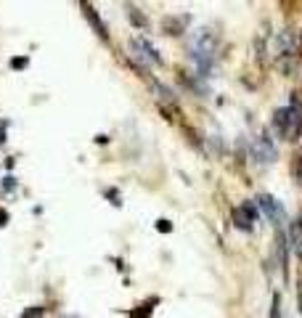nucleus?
I'll use <instances>...</instances> for the list:
<instances>
[{"label":"nucleus","mask_w":302,"mask_h":318,"mask_svg":"<svg viewBox=\"0 0 302 318\" xmlns=\"http://www.w3.org/2000/svg\"><path fill=\"white\" fill-rule=\"evenodd\" d=\"M27 64H30V59H27V56H19V59L11 61V67H13V69H24Z\"/></svg>","instance_id":"obj_9"},{"label":"nucleus","mask_w":302,"mask_h":318,"mask_svg":"<svg viewBox=\"0 0 302 318\" xmlns=\"http://www.w3.org/2000/svg\"><path fill=\"white\" fill-rule=\"evenodd\" d=\"M252 148H255V154H260V157H263V162H273V159H276V148L270 146L268 136H260Z\"/></svg>","instance_id":"obj_5"},{"label":"nucleus","mask_w":302,"mask_h":318,"mask_svg":"<svg viewBox=\"0 0 302 318\" xmlns=\"http://www.w3.org/2000/svg\"><path fill=\"white\" fill-rule=\"evenodd\" d=\"M22 318H43V308H30V310H24Z\"/></svg>","instance_id":"obj_8"},{"label":"nucleus","mask_w":302,"mask_h":318,"mask_svg":"<svg viewBox=\"0 0 302 318\" xmlns=\"http://www.w3.org/2000/svg\"><path fill=\"white\" fill-rule=\"evenodd\" d=\"M260 204H263L265 215H268L273 223H284V210H281V204L273 199V196H260Z\"/></svg>","instance_id":"obj_4"},{"label":"nucleus","mask_w":302,"mask_h":318,"mask_svg":"<svg viewBox=\"0 0 302 318\" xmlns=\"http://www.w3.org/2000/svg\"><path fill=\"white\" fill-rule=\"evenodd\" d=\"M300 305H302V286H300Z\"/></svg>","instance_id":"obj_13"},{"label":"nucleus","mask_w":302,"mask_h":318,"mask_svg":"<svg viewBox=\"0 0 302 318\" xmlns=\"http://www.w3.org/2000/svg\"><path fill=\"white\" fill-rule=\"evenodd\" d=\"M255 217H257V207L252 202L241 204V207H234V220L241 231H249L252 223H255Z\"/></svg>","instance_id":"obj_3"},{"label":"nucleus","mask_w":302,"mask_h":318,"mask_svg":"<svg viewBox=\"0 0 302 318\" xmlns=\"http://www.w3.org/2000/svg\"><path fill=\"white\" fill-rule=\"evenodd\" d=\"M5 223H8V212L0 207V225H5Z\"/></svg>","instance_id":"obj_12"},{"label":"nucleus","mask_w":302,"mask_h":318,"mask_svg":"<svg viewBox=\"0 0 302 318\" xmlns=\"http://www.w3.org/2000/svg\"><path fill=\"white\" fill-rule=\"evenodd\" d=\"M273 127L281 133L284 138H289L294 141L300 136V130H302V114H300V104L294 101V106L289 104L286 109H278L276 114H273Z\"/></svg>","instance_id":"obj_1"},{"label":"nucleus","mask_w":302,"mask_h":318,"mask_svg":"<svg viewBox=\"0 0 302 318\" xmlns=\"http://www.w3.org/2000/svg\"><path fill=\"white\" fill-rule=\"evenodd\" d=\"M157 228L167 233V231H172V225H170V220H159V223H157Z\"/></svg>","instance_id":"obj_10"},{"label":"nucleus","mask_w":302,"mask_h":318,"mask_svg":"<svg viewBox=\"0 0 302 318\" xmlns=\"http://www.w3.org/2000/svg\"><path fill=\"white\" fill-rule=\"evenodd\" d=\"M85 16H88V21H90V24L96 27L98 37H101V40H106V37H109V35H106V27H103V21L98 19V13H96V8H90V5H85Z\"/></svg>","instance_id":"obj_7"},{"label":"nucleus","mask_w":302,"mask_h":318,"mask_svg":"<svg viewBox=\"0 0 302 318\" xmlns=\"http://www.w3.org/2000/svg\"><path fill=\"white\" fill-rule=\"evenodd\" d=\"M273 318H281V313H278V297H273Z\"/></svg>","instance_id":"obj_11"},{"label":"nucleus","mask_w":302,"mask_h":318,"mask_svg":"<svg viewBox=\"0 0 302 318\" xmlns=\"http://www.w3.org/2000/svg\"><path fill=\"white\" fill-rule=\"evenodd\" d=\"M289 242H292V249L297 257H302V220H294L292 228H289Z\"/></svg>","instance_id":"obj_6"},{"label":"nucleus","mask_w":302,"mask_h":318,"mask_svg":"<svg viewBox=\"0 0 302 318\" xmlns=\"http://www.w3.org/2000/svg\"><path fill=\"white\" fill-rule=\"evenodd\" d=\"M212 53H215V42H212V37H209L207 32L196 35L194 42H191V56H194V61L199 64V69H201V72H207V69H209Z\"/></svg>","instance_id":"obj_2"}]
</instances>
